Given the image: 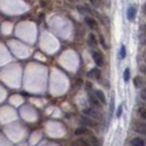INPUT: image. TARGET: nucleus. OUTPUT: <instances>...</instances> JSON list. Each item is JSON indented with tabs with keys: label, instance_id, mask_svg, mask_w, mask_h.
I'll return each mask as SVG.
<instances>
[{
	"label": "nucleus",
	"instance_id": "obj_14",
	"mask_svg": "<svg viewBox=\"0 0 146 146\" xmlns=\"http://www.w3.org/2000/svg\"><path fill=\"white\" fill-rule=\"evenodd\" d=\"M124 80L127 82V81L130 80V78H131V70H130V68H126L124 70Z\"/></svg>",
	"mask_w": 146,
	"mask_h": 146
},
{
	"label": "nucleus",
	"instance_id": "obj_23",
	"mask_svg": "<svg viewBox=\"0 0 146 146\" xmlns=\"http://www.w3.org/2000/svg\"><path fill=\"white\" fill-rule=\"evenodd\" d=\"M141 97L145 100V90H144V89H143V90H142V92H141Z\"/></svg>",
	"mask_w": 146,
	"mask_h": 146
},
{
	"label": "nucleus",
	"instance_id": "obj_9",
	"mask_svg": "<svg viewBox=\"0 0 146 146\" xmlns=\"http://www.w3.org/2000/svg\"><path fill=\"white\" fill-rule=\"evenodd\" d=\"M97 37H96V35L94 34V33H90L89 35H88V43H89V45L90 46H96L97 45Z\"/></svg>",
	"mask_w": 146,
	"mask_h": 146
},
{
	"label": "nucleus",
	"instance_id": "obj_7",
	"mask_svg": "<svg viewBox=\"0 0 146 146\" xmlns=\"http://www.w3.org/2000/svg\"><path fill=\"white\" fill-rule=\"evenodd\" d=\"M132 146H145V141L143 137H134L131 141Z\"/></svg>",
	"mask_w": 146,
	"mask_h": 146
},
{
	"label": "nucleus",
	"instance_id": "obj_18",
	"mask_svg": "<svg viewBox=\"0 0 146 146\" xmlns=\"http://www.w3.org/2000/svg\"><path fill=\"white\" fill-rule=\"evenodd\" d=\"M79 143L81 144V146H91L90 142H89V141H87V139H79Z\"/></svg>",
	"mask_w": 146,
	"mask_h": 146
},
{
	"label": "nucleus",
	"instance_id": "obj_13",
	"mask_svg": "<svg viewBox=\"0 0 146 146\" xmlns=\"http://www.w3.org/2000/svg\"><path fill=\"white\" fill-rule=\"evenodd\" d=\"M90 144H91V146H101L100 142H99L98 139L95 137V136H91V137H90Z\"/></svg>",
	"mask_w": 146,
	"mask_h": 146
},
{
	"label": "nucleus",
	"instance_id": "obj_12",
	"mask_svg": "<svg viewBox=\"0 0 146 146\" xmlns=\"http://www.w3.org/2000/svg\"><path fill=\"white\" fill-rule=\"evenodd\" d=\"M90 117H94V119H96V120H98V121L102 120V115H101V113H99L98 111H95V110H92V111H91V114H90Z\"/></svg>",
	"mask_w": 146,
	"mask_h": 146
},
{
	"label": "nucleus",
	"instance_id": "obj_20",
	"mask_svg": "<svg viewBox=\"0 0 146 146\" xmlns=\"http://www.w3.org/2000/svg\"><path fill=\"white\" fill-rule=\"evenodd\" d=\"M100 44H101V46H102L104 50H108V45H107V42L103 38V36H100Z\"/></svg>",
	"mask_w": 146,
	"mask_h": 146
},
{
	"label": "nucleus",
	"instance_id": "obj_16",
	"mask_svg": "<svg viewBox=\"0 0 146 146\" xmlns=\"http://www.w3.org/2000/svg\"><path fill=\"white\" fill-rule=\"evenodd\" d=\"M90 2H91V5L94 6V7H101L103 3L101 0H90Z\"/></svg>",
	"mask_w": 146,
	"mask_h": 146
},
{
	"label": "nucleus",
	"instance_id": "obj_3",
	"mask_svg": "<svg viewBox=\"0 0 146 146\" xmlns=\"http://www.w3.org/2000/svg\"><path fill=\"white\" fill-rule=\"evenodd\" d=\"M95 97L99 100V102L100 103H102V104H107V98H106V96H104L102 90H100V89H96L95 90Z\"/></svg>",
	"mask_w": 146,
	"mask_h": 146
},
{
	"label": "nucleus",
	"instance_id": "obj_6",
	"mask_svg": "<svg viewBox=\"0 0 146 146\" xmlns=\"http://www.w3.org/2000/svg\"><path fill=\"white\" fill-rule=\"evenodd\" d=\"M81 123L85 124L86 126H95L96 125V123L92 120V117H87V115H82L81 117Z\"/></svg>",
	"mask_w": 146,
	"mask_h": 146
},
{
	"label": "nucleus",
	"instance_id": "obj_2",
	"mask_svg": "<svg viewBox=\"0 0 146 146\" xmlns=\"http://www.w3.org/2000/svg\"><path fill=\"white\" fill-rule=\"evenodd\" d=\"M87 76L89 78H92V79H96V80H99L101 78V72L98 67L96 68H92L91 70H89L87 74Z\"/></svg>",
	"mask_w": 146,
	"mask_h": 146
},
{
	"label": "nucleus",
	"instance_id": "obj_5",
	"mask_svg": "<svg viewBox=\"0 0 146 146\" xmlns=\"http://www.w3.org/2000/svg\"><path fill=\"white\" fill-rule=\"evenodd\" d=\"M85 22L87 23V25L90 29H92V30L97 29L98 23H97L96 19H94V18H91V17H86V18H85Z\"/></svg>",
	"mask_w": 146,
	"mask_h": 146
},
{
	"label": "nucleus",
	"instance_id": "obj_19",
	"mask_svg": "<svg viewBox=\"0 0 146 146\" xmlns=\"http://www.w3.org/2000/svg\"><path fill=\"white\" fill-rule=\"evenodd\" d=\"M91 111H92V109H91V108H85V109L82 110V113H84V115L90 117V114H91Z\"/></svg>",
	"mask_w": 146,
	"mask_h": 146
},
{
	"label": "nucleus",
	"instance_id": "obj_11",
	"mask_svg": "<svg viewBox=\"0 0 146 146\" xmlns=\"http://www.w3.org/2000/svg\"><path fill=\"white\" fill-rule=\"evenodd\" d=\"M88 133L87 127H79V129H76L75 130V135L76 136H80V135H85Z\"/></svg>",
	"mask_w": 146,
	"mask_h": 146
},
{
	"label": "nucleus",
	"instance_id": "obj_1",
	"mask_svg": "<svg viewBox=\"0 0 146 146\" xmlns=\"http://www.w3.org/2000/svg\"><path fill=\"white\" fill-rule=\"evenodd\" d=\"M92 58H94V62L98 67H101L103 65V56L99 51L92 52Z\"/></svg>",
	"mask_w": 146,
	"mask_h": 146
},
{
	"label": "nucleus",
	"instance_id": "obj_15",
	"mask_svg": "<svg viewBox=\"0 0 146 146\" xmlns=\"http://www.w3.org/2000/svg\"><path fill=\"white\" fill-rule=\"evenodd\" d=\"M137 113H139V115L141 117V119H142V120H145V119H146V113H145V110H144V108H139V109L137 110Z\"/></svg>",
	"mask_w": 146,
	"mask_h": 146
},
{
	"label": "nucleus",
	"instance_id": "obj_8",
	"mask_svg": "<svg viewBox=\"0 0 146 146\" xmlns=\"http://www.w3.org/2000/svg\"><path fill=\"white\" fill-rule=\"evenodd\" d=\"M89 101H90V103H91L94 107H96L97 109H100V108H101V103L99 102V100L96 98L95 96L91 95V94L89 96Z\"/></svg>",
	"mask_w": 146,
	"mask_h": 146
},
{
	"label": "nucleus",
	"instance_id": "obj_22",
	"mask_svg": "<svg viewBox=\"0 0 146 146\" xmlns=\"http://www.w3.org/2000/svg\"><path fill=\"white\" fill-rule=\"evenodd\" d=\"M86 88H87L88 90L90 91V90L92 89V85H91V82H89V81H88V82H86Z\"/></svg>",
	"mask_w": 146,
	"mask_h": 146
},
{
	"label": "nucleus",
	"instance_id": "obj_24",
	"mask_svg": "<svg viewBox=\"0 0 146 146\" xmlns=\"http://www.w3.org/2000/svg\"><path fill=\"white\" fill-rule=\"evenodd\" d=\"M141 72L144 74L145 73V68H144V66H141Z\"/></svg>",
	"mask_w": 146,
	"mask_h": 146
},
{
	"label": "nucleus",
	"instance_id": "obj_10",
	"mask_svg": "<svg viewBox=\"0 0 146 146\" xmlns=\"http://www.w3.org/2000/svg\"><path fill=\"white\" fill-rule=\"evenodd\" d=\"M133 84H134V86H135L136 88L142 87V86L144 85V82H143V78H142L141 76L135 77V78H134V80H133Z\"/></svg>",
	"mask_w": 146,
	"mask_h": 146
},
{
	"label": "nucleus",
	"instance_id": "obj_17",
	"mask_svg": "<svg viewBox=\"0 0 146 146\" xmlns=\"http://www.w3.org/2000/svg\"><path fill=\"white\" fill-rule=\"evenodd\" d=\"M120 56H121V58L124 59L125 56H126V48H125L124 45H122L121 46V51H120Z\"/></svg>",
	"mask_w": 146,
	"mask_h": 146
},
{
	"label": "nucleus",
	"instance_id": "obj_4",
	"mask_svg": "<svg viewBox=\"0 0 146 146\" xmlns=\"http://www.w3.org/2000/svg\"><path fill=\"white\" fill-rule=\"evenodd\" d=\"M136 12H137V10H136V8L134 7V6H131V7H129L127 9V19L130 20V21H133L134 19H135V17H136Z\"/></svg>",
	"mask_w": 146,
	"mask_h": 146
},
{
	"label": "nucleus",
	"instance_id": "obj_21",
	"mask_svg": "<svg viewBox=\"0 0 146 146\" xmlns=\"http://www.w3.org/2000/svg\"><path fill=\"white\" fill-rule=\"evenodd\" d=\"M122 112H123V107H122V106H119V108H117V117H121Z\"/></svg>",
	"mask_w": 146,
	"mask_h": 146
}]
</instances>
